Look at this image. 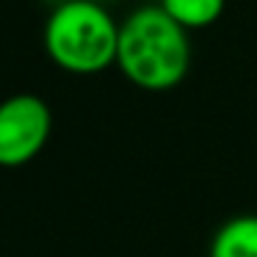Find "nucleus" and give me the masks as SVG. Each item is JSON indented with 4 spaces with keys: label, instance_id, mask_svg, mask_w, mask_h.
Listing matches in <instances>:
<instances>
[{
    "label": "nucleus",
    "instance_id": "obj_1",
    "mask_svg": "<svg viewBox=\"0 0 257 257\" xmlns=\"http://www.w3.org/2000/svg\"><path fill=\"white\" fill-rule=\"evenodd\" d=\"M116 67L144 91H169L188 75V28L163 6H141L119 23Z\"/></svg>",
    "mask_w": 257,
    "mask_h": 257
},
{
    "label": "nucleus",
    "instance_id": "obj_2",
    "mask_svg": "<svg viewBox=\"0 0 257 257\" xmlns=\"http://www.w3.org/2000/svg\"><path fill=\"white\" fill-rule=\"evenodd\" d=\"M45 50L64 72H105L116 64L119 23L94 0H67L47 17Z\"/></svg>",
    "mask_w": 257,
    "mask_h": 257
},
{
    "label": "nucleus",
    "instance_id": "obj_3",
    "mask_svg": "<svg viewBox=\"0 0 257 257\" xmlns=\"http://www.w3.org/2000/svg\"><path fill=\"white\" fill-rule=\"evenodd\" d=\"M53 113L36 94H14L0 102V166H25L45 150Z\"/></svg>",
    "mask_w": 257,
    "mask_h": 257
},
{
    "label": "nucleus",
    "instance_id": "obj_4",
    "mask_svg": "<svg viewBox=\"0 0 257 257\" xmlns=\"http://www.w3.org/2000/svg\"><path fill=\"white\" fill-rule=\"evenodd\" d=\"M210 257H257V216H235L221 224L213 235Z\"/></svg>",
    "mask_w": 257,
    "mask_h": 257
},
{
    "label": "nucleus",
    "instance_id": "obj_5",
    "mask_svg": "<svg viewBox=\"0 0 257 257\" xmlns=\"http://www.w3.org/2000/svg\"><path fill=\"white\" fill-rule=\"evenodd\" d=\"M161 6L183 28L196 31L213 25L227 9V0H161Z\"/></svg>",
    "mask_w": 257,
    "mask_h": 257
}]
</instances>
